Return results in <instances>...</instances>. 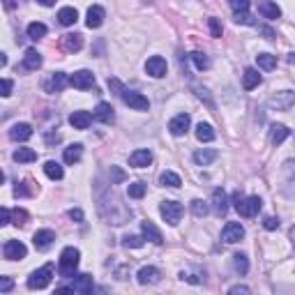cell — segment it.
Returning <instances> with one entry per match:
<instances>
[{
  "instance_id": "obj_53",
  "label": "cell",
  "mask_w": 295,
  "mask_h": 295,
  "mask_svg": "<svg viewBox=\"0 0 295 295\" xmlns=\"http://www.w3.org/2000/svg\"><path fill=\"white\" fill-rule=\"evenodd\" d=\"M228 293H231V295H238V293H245V295H247L249 289H247V286H233V289H228Z\"/></svg>"
},
{
  "instance_id": "obj_36",
  "label": "cell",
  "mask_w": 295,
  "mask_h": 295,
  "mask_svg": "<svg viewBox=\"0 0 295 295\" xmlns=\"http://www.w3.org/2000/svg\"><path fill=\"white\" fill-rule=\"evenodd\" d=\"M44 35H47V26H44V23H37V21H35V23L28 26V37H30V40H42Z\"/></svg>"
},
{
  "instance_id": "obj_34",
  "label": "cell",
  "mask_w": 295,
  "mask_h": 295,
  "mask_svg": "<svg viewBox=\"0 0 295 295\" xmlns=\"http://www.w3.org/2000/svg\"><path fill=\"white\" fill-rule=\"evenodd\" d=\"M44 173H47L51 180H62L65 171H62V166L58 164V161L51 159V161H47V164H44Z\"/></svg>"
},
{
  "instance_id": "obj_15",
  "label": "cell",
  "mask_w": 295,
  "mask_h": 295,
  "mask_svg": "<svg viewBox=\"0 0 295 295\" xmlns=\"http://www.w3.org/2000/svg\"><path fill=\"white\" fill-rule=\"evenodd\" d=\"M150 161H152V152H150V150H146V148H141V150H134V152L129 154V164H132L134 168H146Z\"/></svg>"
},
{
  "instance_id": "obj_49",
  "label": "cell",
  "mask_w": 295,
  "mask_h": 295,
  "mask_svg": "<svg viewBox=\"0 0 295 295\" xmlns=\"http://www.w3.org/2000/svg\"><path fill=\"white\" fill-rule=\"evenodd\" d=\"M0 90H2V97H9V95H12V81L9 79H2V83H0Z\"/></svg>"
},
{
  "instance_id": "obj_19",
  "label": "cell",
  "mask_w": 295,
  "mask_h": 295,
  "mask_svg": "<svg viewBox=\"0 0 295 295\" xmlns=\"http://www.w3.org/2000/svg\"><path fill=\"white\" fill-rule=\"evenodd\" d=\"M90 122H93V115L88 113V111H74V113L69 115V125H72L74 129H88Z\"/></svg>"
},
{
  "instance_id": "obj_26",
  "label": "cell",
  "mask_w": 295,
  "mask_h": 295,
  "mask_svg": "<svg viewBox=\"0 0 295 295\" xmlns=\"http://www.w3.org/2000/svg\"><path fill=\"white\" fill-rule=\"evenodd\" d=\"M196 139H198L201 143L215 141V129H212V125H208V122H198V125H196Z\"/></svg>"
},
{
  "instance_id": "obj_35",
  "label": "cell",
  "mask_w": 295,
  "mask_h": 295,
  "mask_svg": "<svg viewBox=\"0 0 295 295\" xmlns=\"http://www.w3.org/2000/svg\"><path fill=\"white\" fill-rule=\"evenodd\" d=\"M256 62H258V67L270 72V69L277 67V55H270V53H258L256 55Z\"/></svg>"
},
{
  "instance_id": "obj_20",
  "label": "cell",
  "mask_w": 295,
  "mask_h": 295,
  "mask_svg": "<svg viewBox=\"0 0 295 295\" xmlns=\"http://www.w3.org/2000/svg\"><path fill=\"white\" fill-rule=\"evenodd\" d=\"M95 118H97L99 122H104V125H111L113 118H115V115H113V106H111L108 101H99L97 108H95Z\"/></svg>"
},
{
  "instance_id": "obj_32",
  "label": "cell",
  "mask_w": 295,
  "mask_h": 295,
  "mask_svg": "<svg viewBox=\"0 0 295 295\" xmlns=\"http://www.w3.org/2000/svg\"><path fill=\"white\" fill-rule=\"evenodd\" d=\"M58 21H60L62 26H74L79 21V12L74 7H62L60 12H58Z\"/></svg>"
},
{
  "instance_id": "obj_5",
  "label": "cell",
  "mask_w": 295,
  "mask_h": 295,
  "mask_svg": "<svg viewBox=\"0 0 295 295\" xmlns=\"http://www.w3.org/2000/svg\"><path fill=\"white\" fill-rule=\"evenodd\" d=\"M159 212H161V217H164V221H166V224H171V226H178V224H180V219H182V215H185V208H182L178 201H161Z\"/></svg>"
},
{
  "instance_id": "obj_9",
  "label": "cell",
  "mask_w": 295,
  "mask_h": 295,
  "mask_svg": "<svg viewBox=\"0 0 295 295\" xmlns=\"http://www.w3.org/2000/svg\"><path fill=\"white\" fill-rule=\"evenodd\" d=\"M122 101H125L129 108H134V111H148V108H150L148 97H143L141 93H134V90H125V93H122Z\"/></svg>"
},
{
  "instance_id": "obj_45",
  "label": "cell",
  "mask_w": 295,
  "mask_h": 295,
  "mask_svg": "<svg viewBox=\"0 0 295 295\" xmlns=\"http://www.w3.org/2000/svg\"><path fill=\"white\" fill-rule=\"evenodd\" d=\"M108 88H111V90H113V93L118 95V97H122V93L127 90V88L122 86V83H120L118 79H108Z\"/></svg>"
},
{
  "instance_id": "obj_21",
  "label": "cell",
  "mask_w": 295,
  "mask_h": 295,
  "mask_svg": "<svg viewBox=\"0 0 295 295\" xmlns=\"http://www.w3.org/2000/svg\"><path fill=\"white\" fill-rule=\"evenodd\" d=\"M212 208L217 215H226L228 212V196L224 189H215L212 192Z\"/></svg>"
},
{
  "instance_id": "obj_23",
  "label": "cell",
  "mask_w": 295,
  "mask_h": 295,
  "mask_svg": "<svg viewBox=\"0 0 295 295\" xmlns=\"http://www.w3.org/2000/svg\"><path fill=\"white\" fill-rule=\"evenodd\" d=\"M258 12H261L265 19H270V21H275V19H279V16H282V9H279V5H277V2H270V0H263L261 5H258Z\"/></svg>"
},
{
  "instance_id": "obj_41",
  "label": "cell",
  "mask_w": 295,
  "mask_h": 295,
  "mask_svg": "<svg viewBox=\"0 0 295 295\" xmlns=\"http://www.w3.org/2000/svg\"><path fill=\"white\" fill-rule=\"evenodd\" d=\"M208 203L201 201V198H196V201H192V212H194L196 217H205L208 215Z\"/></svg>"
},
{
  "instance_id": "obj_40",
  "label": "cell",
  "mask_w": 295,
  "mask_h": 295,
  "mask_svg": "<svg viewBox=\"0 0 295 295\" xmlns=\"http://www.w3.org/2000/svg\"><path fill=\"white\" fill-rule=\"evenodd\" d=\"M146 182H132V185H129V198H143V196H146Z\"/></svg>"
},
{
  "instance_id": "obj_47",
  "label": "cell",
  "mask_w": 295,
  "mask_h": 295,
  "mask_svg": "<svg viewBox=\"0 0 295 295\" xmlns=\"http://www.w3.org/2000/svg\"><path fill=\"white\" fill-rule=\"evenodd\" d=\"M210 33H212V37H221V23L219 19H210Z\"/></svg>"
},
{
  "instance_id": "obj_31",
  "label": "cell",
  "mask_w": 295,
  "mask_h": 295,
  "mask_svg": "<svg viewBox=\"0 0 295 295\" xmlns=\"http://www.w3.org/2000/svg\"><path fill=\"white\" fill-rule=\"evenodd\" d=\"M159 185L161 187H171V189H178L182 185L180 175L173 173V171H164V173L159 175Z\"/></svg>"
},
{
  "instance_id": "obj_43",
  "label": "cell",
  "mask_w": 295,
  "mask_h": 295,
  "mask_svg": "<svg viewBox=\"0 0 295 295\" xmlns=\"http://www.w3.org/2000/svg\"><path fill=\"white\" fill-rule=\"evenodd\" d=\"M228 5L233 12H247L249 9V0H228Z\"/></svg>"
},
{
  "instance_id": "obj_52",
  "label": "cell",
  "mask_w": 295,
  "mask_h": 295,
  "mask_svg": "<svg viewBox=\"0 0 295 295\" xmlns=\"http://www.w3.org/2000/svg\"><path fill=\"white\" fill-rule=\"evenodd\" d=\"M9 219H12V210L2 208V221H0V226H7V224H9Z\"/></svg>"
},
{
  "instance_id": "obj_4",
  "label": "cell",
  "mask_w": 295,
  "mask_h": 295,
  "mask_svg": "<svg viewBox=\"0 0 295 295\" xmlns=\"http://www.w3.org/2000/svg\"><path fill=\"white\" fill-rule=\"evenodd\" d=\"M67 291L69 293H83V295L93 293V277L90 275H79L72 284H62V286H58L55 293H67Z\"/></svg>"
},
{
  "instance_id": "obj_17",
  "label": "cell",
  "mask_w": 295,
  "mask_h": 295,
  "mask_svg": "<svg viewBox=\"0 0 295 295\" xmlns=\"http://www.w3.org/2000/svg\"><path fill=\"white\" fill-rule=\"evenodd\" d=\"M141 231H143V238H146V240H150L152 245H161V242H164V238H161V233H159V228L154 226L150 219H146L141 224Z\"/></svg>"
},
{
  "instance_id": "obj_42",
  "label": "cell",
  "mask_w": 295,
  "mask_h": 295,
  "mask_svg": "<svg viewBox=\"0 0 295 295\" xmlns=\"http://www.w3.org/2000/svg\"><path fill=\"white\" fill-rule=\"evenodd\" d=\"M235 23H242V26H254V16L249 12H235Z\"/></svg>"
},
{
  "instance_id": "obj_27",
  "label": "cell",
  "mask_w": 295,
  "mask_h": 295,
  "mask_svg": "<svg viewBox=\"0 0 295 295\" xmlns=\"http://www.w3.org/2000/svg\"><path fill=\"white\" fill-rule=\"evenodd\" d=\"M81 154H83V146H81V143H74V146L65 148V152H62V159H65V164H79Z\"/></svg>"
},
{
  "instance_id": "obj_29",
  "label": "cell",
  "mask_w": 295,
  "mask_h": 295,
  "mask_svg": "<svg viewBox=\"0 0 295 295\" xmlns=\"http://www.w3.org/2000/svg\"><path fill=\"white\" fill-rule=\"evenodd\" d=\"M14 161H19V164H33V161H37V152H35L33 148H19V150H14Z\"/></svg>"
},
{
  "instance_id": "obj_22",
  "label": "cell",
  "mask_w": 295,
  "mask_h": 295,
  "mask_svg": "<svg viewBox=\"0 0 295 295\" xmlns=\"http://www.w3.org/2000/svg\"><path fill=\"white\" fill-rule=\"evenodd\" d=\"M258 83H261V74H258V69H254V67L245 69V74H242V88H245V90H254Z\"/></svg>"
},
{
  "instance_id": "obj_11",
  "label": "cell",
  "mask_w": 295,
  "mask_h": 295,
  "mask_svg": "<svg viewBox=\"0 0 295 295\" xmlns=\"http://www.w3.org/2000/svg\"><path fill=\"white\" fill-rule=\"evenodd\" d=\"M189 125H192V118H189V113H178L173 118V120L168 122V132L173 136H185L187 134Z\"/></svg>"
},
{
  "instance_id": "obj_48",
  "label": "cell",
  "mask_w": 295,
  "mask_h": 295,
  "mask_svg": "<svg viewBox=\"0 0 295 295\" xmlns=\"http://www.w3.org/2000/svg\"><path fill=\"white\" fill-rule=\"evenodd\" d=\"M263 226L268 228V231H277V228H279V219H275V217H265V219H263Z\"/></svg>"
},
{
  "instance_id": "obj_51",
  "label": "cell",
  "mask_w": 295,
  "mask_h": 295,
  "mask_svg": "<svg viewBox=\"0 0 295 295\" xmlns=\"http://www.w3.org/2000/svg\"><path fill=\"white\" fill-rule=\"evenodd\" d=\"M111 175H113V182H122V180H125V173H122L118 166H111Z\"/></svg>"
},
{
  "instance_id": "obj_24",
  "label": "cell",
  "mask_w": 295,
  "mask_h": 295,
  "mask_svg": "<svg viewBox=\"0 0 295 295\" xmlns=\"http://www.w3.org/2000/svg\"><path fill=\"white\" fill-rule=\"evenodd\" d=\"M69 83V79H67V74H62V72H55L51 79H49V83H47V90L49 93H60L62 88Z\"/></svg>"
},
{
  "instance_id": "obj_33",
  "label": "cell",
  "mask_w": 295,
  "mask_h": 295,
  "mask_svg": "<svg viewBox=\"0 0 295 295\" xmlns=\"http://www.w3.org/2000/svg\"><path fill=\"white\" fill-rule=\"evenodd\" d=\"M62 47L67 49L69 53H74V51H79V49L83 47V40H81V35H79V33L65 35V37H62Z\"/></svg>"
},
{
  "instance_id": "obj_39",
  "label": "cell",
  "mask_w": 295,
  "mask_h": 295,
  "mask_svg": "<svg viewBox=\"0 0 295 295\" xmlns=\"http://www.w3.org/2000/svg\"><path fill=\"white\" fill-rule=\"evenodd\" d=\"M143 242H146V238H141V235H125L122 238V247L139 249V247H143Z\"/></svg>"
},
{
  "instance_id": "obj_50",
  "label": "cell",
  "mask_w": 295,
  "mask_h": 295,
  "mask_svg": "<svg viewBox=\"0 0 295 295\" xmlns=\"http://www.w3.org/2000/svg\"><path fill=\"white\" fill-rule=\"evenodd\" d=\"M69 219H74L76 224H81V221H83V212H81L79 208H72L69 210Z\"/></svg>"
},
{
  "instance_id": "obj_14",
  "label": "cell",
  "mask_w": 295,
  "mask_h": 295,
  "mask_svg": "<svg viewBox=\"0 0 295 295\" xmlns=\"http://www.w3.org/2000/svg\"><path fill=\"white\" fill-rule=\"evenodd\" d=\"M136 279H139V284H157L161 279V272L154 265H146V268L139 270V275H136Z\"/></svg>"
},
{
  "instance_id": "obj_46",
  "label": "cell",
  "mask_w": 295,
  "mask_h": 295,
  "mask_svg": "<svg viewBox=\"0 0 295 295\" xmlns=\"http://www.w3.org/2000/svg\"><path fill=\"white\" fill-rule=\"evenodd\" d=\"M14 289V282L9 277H0V293H9Z\"/></svg>"
},
{
  "instance_id": "obj_12",
  "label": "cell",
  "mask_w": 295,
  "mask_h": 295,
  "mask_svg": "<svg viewBox=\"0 0 295 295\" xmlns=\"http://www.w3.org/2000/svg\"><path fill=\"white\" fill-rule=\"evenodd\" d=\"M166 60L161 58V55H152V58H148L146 60V72L152 76V79H161V76H166Z\"/></svg>"
},
{
  "instance_id": "obj_18",
  "label": "cell",
  "mask_w": 295,
  "mask_h": 295,
  "mask_svg": "<svg viewBox=\"0 0 295 295\" xmlns=\"http://www.w3.org/2000/svg\"><path fill=\"white\" fill-rule=\"evenodd\" d=\"M104 7L99 5H93L90 9H88V16H86V26L88 28H99L101 23H104Z\"/></svg>"
},
{
  "instance_id": "obj_54",
  "label": "cell",
  "mask_w": 295,
  "mask_h": 295,
  "mask_svg": "<svg viewBox=\"0 0 295 295\" xmlns=\"http://www.w3.org/2000/svg\"><path fill=\"white\" fill-rule=\"evenodd\" d=\"M261 33L265 35V40H272V30L270 28H261Z\"/></svg>"
},
{
  "instance_id": "obj_44",
  "label": "cell",
  "mask_w": 295,
  "mask_h": 295,
  "mask_svg": "<svg viewBox=\"0 0 295 295\" xmlns=\"http://www.w3.org/2000/svg\"><path fill=\"white\" fill-rule=\"evenodd\" d=\"M12 217H14V224H16V226H23V224H26V219H28V212L26 210H14L12 212Z\"/></svg>"
},
{
  "instance_id": "obj_13",
  "label": "cell",
  "mask_w": 295,
  "mask_h": 295,
  "mask_svg": "<svg viewBox=\"0 0 295 295\" xmlns=\"http://www.w3.org/2000/svg\"><path fill=\"white\" fill-rule=\"evenodd\" d=\"M53 240H55V233L49 231V228H42V231H37V233L33 235V245H35V249H40V251L51 247Z\"/></svg>"
},
{
  "instance_id": "obj_25",
  "label": "cell",
  "mask_w": 295,
  "mask_h": 295,
  "mask_svg": "<svg viewBox=\"0 0 295 295\" xmlns=\"http://www.w3.org/2000/svg\"><path fill=\"white\" fill-rule=\"evenodd\" d=\"M23 67L28 69V72H35V69L42 67V55L35 51V49H28L26 55H23Z\"/></svg>"
},
{
  "instance_id": "obj_55",
  "label": "cell",
  "mask_w": 295,
  "mask_h": 295,
  "mask_svg": "<svg viewBox=\"0 0 295 295\" xmlns=\"http://www.w3.org/2000/svg\"><path fill=\"white\" fill-rule=\"evenodd\" d=\"M40 5H44V7H53L55 5V0H37Z\"/></svg>"
},
{
  "instance_id": "obj_10",
  "label": "cell",
  "mask_w": 295,
  "mask_h": 295,
  "mask_svg": "<svg viewBox=\"0 0 295 295\" xmlns=\"http://www.w3.org/2000/svg\"><path fill=\"white\" fill-rule=\"evenodd\" d=\"M293 104H295V93H291V90H282V93L270 97V106L277 108V111H289Z\"/></svg>"
},
{
  "instance_id": "obj_30",
  "label": "cell",
  "mask_w": 295,
  "mask_h": 295,
  "mask_svg": "<svg viewBox=\"0 0 295 295\" xmlns=\"http://www.w3.org/2000/svg\"><path fill=\"white\" fill-rule=\"evenodd\" d=\"M217 157H219L217 150H196L194 152V161L198 166H208V164H212Z\"/></svg>"
},
{
  "instance_id": "obj_28",
  "label": "cell",
  "mask_w": 295,
  "mask_h": 295,
  "mask_svg": "<svg viewBox=\"0 0 295 295\" xmlns=\"http://www.w3.org/2000/svg\"><path fill=\"white\" fill-rule=\"evenodd\" d=\"M289 127H284V125H272L270 127V141L275 143V146H282L286 139H289Z\"/></svg>"
},
{
  "instance_id": "obj_38",
  "label": "cell",
  "mask_w": 295,
  "mask_h": 295,
  "mask_svg": "<svg viewBox=\"0 0 295 295\" xmlns=\"http://www.w3.org/2000/svg\"><path fill=\"white\" fill-rule=\"evenodd\" d=\"M233 268L235 272H240V275H247L249 272V261L245 254H235L233 256Z\"/></svg>"
},
{
  "instance_id": "obj_56",
  "label": "cell",
  "mask_w": 295,
  "mask_h": 295,
  "mask_svg": "<svg viewBox=\"0 0 295 295\" xmlns=\"http://www.w3.org/2000/svg\"><path fill=\"white\" fill-rule=\"evenodd\" d=\"M5 2V9H14V0H2Z\"/></svg>"
},
{
  "instance_id": "obj_1",
  "label": "cell",
  "mask_w": 295,
  "mask_h": 295,
  "mask_svg": "<svg viewBox=\"0 0 295 295\" xmlns=\"http://www.w3.org/2000/svg\"><path fill=\"white\" fill-rule=\"evenodd\" d=\"M233 208L238 210V215L245 217V219H251V217L258 215L261 210V198L258 196H242L240 192L233 194Z\"/></svg>"
},
{
  "instance_id": "obj_16",
  "label": "cell",
  "mask_w": 295,
  "mask_h": 295,
  "mask_svg": "<svg viewBox=\"0 0 295 295\" xmlns=\"http://www.w3.org/2000/svg\"><path fill=\"white\" fill-rule=\"evenodd\" d=\"M33 136V127L28 122H16L12 129H9V139L12 141H28Z\"/></svg>"
},
{
  "instance_id": "obj_6",
  "label": "cell",
  "mask_w": 295,
  "mask_h": 295,
  "mask_svg": "<svg viewBox=\"0 0 295 295\" xmlns=\"http://www.w3.org/2000/svg\"><path fill=\"white\" fill-rule=\"evenodd\" d=\"M245 238V226H242L240 221H228L224 231H221V240L226 242V245H235V242H240Z\"/></svg>"
},
{
  "instance_id": "obj_2",
  "label": "cell",
  "mask_w": 295,
  "mask_h": 295,
  "mask_svg": "<svg viewBox=\"0 0 295 295\" xmlns=\"http://www.w3.org/2000/svg\"><path fill=\"white\" fill-rule=\"evenodd\" d=\"M79 261H81V251L76 247H65L60 254V275L62 277H74L76 268H79Z\"/></svg>"
},
{
  "instance_id": "obj_37",
  "label": "cell",
  "mask_w": 295,
  "mask_h": 295,
  "mask_svg": "<svg viewBox=\"0 0 295 295\" xmlns=\"http://www.w3.org/2000/svg\"><path fill=\"white\" fill-rule=\"evenodd\" d=\"M189 58H192V62H194V65H196V69H198V72H203V69H208V67H210L208 55H205V53H201V51H194V53L189 55Z\"/></svg>"
},
{
  "instance_id": "obj_3",
  "label": "cell",
  "mask_w": 295,
  "mask_h": 295,
  "mask_svg": "<svg viewBox=\"0 0 295 295\" xmlns=\"http://www.w3.org/2000/svg\"><path fill=\"white\" fill-rule=\"evenodd\" d=\"M51 279H53V265H51V263H47L44 268L35 270L33 275L28 277V289H30V291L47 289L49 284H51Z\"/></svg>"
},
{
  "instance_id": "obj_8",
  "label": "cell",
  "mask_w": 295,
  "mask_h": 295,
  "mask_svg": "<svg viewBox=\"0 0 295 295\" xmlns=\"http://www.w3.org/2000/svg\"><path fill=\"white\" fill-rule=\"evenodd\" d=\"M69 86H74L76 90H90L95 86V74L88 72V69H81V72H74L69 76Z\"/></svg>"
},
{
  "instance_id": "obj_57",
  "label": "cell",
  "mask_w": 295,
  "mask_h": 295,
  "mask_svg": "<svg viewBox=\"0 0 295 295\" xmlns=\"http://www.w3.org/2000/svg\"><path fill=\"white\" fill-rule=\"evenodd\" d=\"M0 65H2V67L7 65V55L5 53H0Z\"/></svg>"
},
{
  "instance_id": "obj_7",
  "label": "cell",
  "mask_w": 295,
  "mask_h": 295,
  "mask_svg": "<svg viewBox=\"0 0 295 295\" xmlns=\"http://www.w3.org/2000/svg\"><path fill=\"white\" fill-rule=\"evenodd\" d=\"M26 254H28V247L19 240H7L5 247H2V256L7 261H21V258H26Z\"/></svg>"
}]
</instances>
